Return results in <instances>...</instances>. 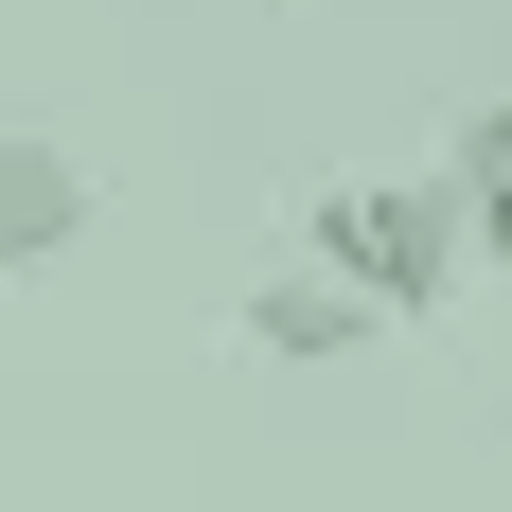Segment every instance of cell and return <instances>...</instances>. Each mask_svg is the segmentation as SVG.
<instances>
[{"label": "cell", "instance_id": "obj_3", "mask_svg": "<svg viewBox=\"0 0 512 512\" xmlns=\"http://www.w3.org/2000/svg\"><path fill=\"white\" fill-rule=\"evenodd\" d=\"M354 336H389L354 283H318V265H265V283H248V354L265 371H318V354H354Z\"/></svg>", "mask_w": 512, "mask_h": 512}, {"label": "cell", "instance_id": "obj_2", "mask_svg": "<svg viewBox=\"0 0 512 512\" xmlns=\"http://www.w3.org/2000/svg\"><path fill=\"white\" fill-rule=\"evenodd\" d=\"M89 159L53 142V124H0V283H53V265L89 248Z\"/></svg>", "mask_w": 512, "mask_h": 512}, {"label": "cell", "instance_id": "obj_1", "mask_svg": "<svg viewBox=\"0 0 512 512\" xmlns=\"http://www.w3.org/2000/svg\"><path fill=\"white\" fill-rule=\"evenodd\" d=\"M301 265H318V283H354V301L407 336V318L460 301L477 248H460V195H442V177H318V195H301Z\"/></svg>", "mask_w": 512, "mask_h": 512}, {"label": "cell", "instance_id": "obj_4", "mask_svg": "<svg viewBox=\"0 0 512 512\" xmlns=\"http://www.w3.org/2000/svg\"><path fill=\"white\" fill-rule=\"evenodd\" d=\"M442 195H460V248L512 265V89H477L460 124H442Z\"/></svg>", "mask_w": 512, "mask_h": 512}]
</instances>
